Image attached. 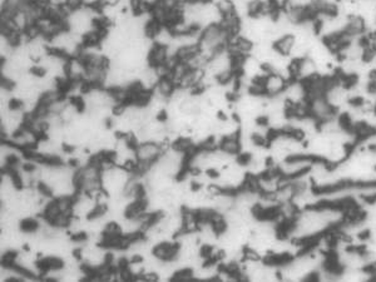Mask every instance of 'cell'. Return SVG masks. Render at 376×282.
<instances>
[{
  "instance_id": "cell-1",
  "label": "cell",
  "mask_w": 376,
  "mask_h": 282,
  "mask_svg": "<svg viewBox=\"0 0 376 282\" xmlns=\"http://www.w3.org/2000/svg\"><path fill=\"white\" fill-rule=\"evenodd\" d=\"M163 153L161 144L154 143V142H143L139 143V146L136 149V157L139 162L147 163V165H153L157 162L159 157Z\"/></svg>"
},
{
  "instance_id": "cell-2",
  "label": "cell",
  "mask_w": 376,
  "mask_h": 282,
  "mask_svg": "<svg viewBox=\"0 0 376 282\" xmlns=\"http://www.w3.org/2000/svg\"><path fill=\"white\" fill-rule=\"evenodd\" d=\"M178 251H180V244L178 242H171L165 239V241L154 245L153 250H152V255L161 261H173L177 258Z\"/></svg>"
},
{
  "instance_id": "cell-3",
  "label": "cell",
  "mask_w": 376,
  "mask_h": 282,
  "mask_svg": "<svg viewBox=\"0 0 376 282\" xmlns=\"http://www.w3.org/2000/svg\"><path fill=\"white\" fill-rule=\"evenodd\" d=\"M288 80L283 75L278 74V73H272L266 77V82H265V89H266L267 97H277L283 94L286 87H287Z\"/></svg>"
},
{
  "instance_id": "cell-4",
  "label": "cell",
  "mask_w": 376,
  "mask_h": 282,
  "mask_svg": "<svg viewBox=\"0 0 376 282\" xmlns=\"http://www.w3.org/2000/svg\"><path fill=\"white\" fill-rule=\"evenodd\" d=\"M343 31L351 39H357L367 33V26L365 24V20L360 15H354V17L349 18L348 24Z\"/></svg>"
},
{
  "instance_id": "cell-5",
  "label": "cell",
  "mask_w": 376,
  "mask_h": 282,
  "mask_svg": "<svg viewBox=\"0 0 376 282\" xmlns=\"http://www.w3.org/2000/svg\"><path fill=\"white\" fill-rule=\"evenodd\" d=\"M168 58V48L167 47L158 46V44H153V47L149 51L148 55H147V64L151 65L153 68H158L161 65H164L167 63Z\"/></svg>"
},
{
  "instance_id": "cell-6",
  "label": "cell",
  "mask_w": 376,
  "mask_h": 282,
  "mask_svg": "<svg viewBox=\"0 0 376 282\" xmlns=\"http://www.w3.org/2000/svg\"><path fill=\"white\" fill-rule=\"evenodd\" d=\"M218 149L236 157L241 152V132L240 133L233 134V136L222 137L220 142V148Z\"/></svg>"
},
{
  "instance_id": "cell-7",
  "label": "cell",
  "mask_w": 376,
  "mask_h": 282,
  "mask_svg": "<svg viewBox=\"0 0 376 282\" xmlns=\"http://www.w3.org/2000/svg\"><path fill=\"white\" fill-rule=\"evenodd\" d=\"M295 43H296L295 35H294V34H286V35L281 36L280 39L273 42V49H275L276 52L281 53V54L290 57L291 52H293L294 47H295Z\"/></svg>"
},
{
  "instance_id": "cell-8",
  "label": "cell",
  "mask_w": 376,
  "mask_h": 282,
  "mask_svg": "<svg viewBox=\"0 0 376 282\" xmlns=\"http://www.w3.org/2000/svg\"><path fill=\"white\" fill-rule=\"evenodd\" d=\"M177 89V86L173 82V79L171 75H165V77H161L159 78L158 83H157L156 88L153 89L156 93L161 94V96L164 97V98L170 99L171 96L175 93V91Z\"/></svg>"
},
{
  "instance_id": "cell-9",
  "label": "cell",
  "mask_w": 376,
  "mask_h": 282,
  "mask_svg": "<svg viewBox=\"0 0 376 282\" xmlns=\"http://www.w3.org/2000/svg\"><path fill=\"white\" fill-rule=\"evenodd\" d=\"M173 38H175V34H173V31L171 30V29L163 26L161 30H159V33L156 35V38L153 39V43L158 44V46L168 47L171 43H172Z\"/></svg>"
},
{
  "instance_id": "cell-10",
  "label": "cell",
  "mask_w": 376,
  "mask_h": 282,
  "mask_svg": "<svg viewBox=\"0 0 376 282\" xmlns=\"http://www.w3.org/2000/svg\"><path fill=\"white\" fill-rule=\"evenodd\" d=\"M19 228L24 232V233H35V232H38L39 228H40V223H39V221L36 220V218H33L29 216V217L22 218V220H20Z\"/></svg>"
},
{
  "instance_id": "cell-11",
  "label": "cell",
  "mask_w": 376,
  "mask_h": 282,
  "mask_svg": "<svg viewBox=\"0 0 376 282\" xmlns=\"http://www.w3.org/2000/svg\"><path fill=\"white\" fill-rule=\"evenodd\" d=\"M162 28L163 24L161 22H158V20L154 19V18H151V19L148 20V23L144 25V36L151 39V41H153Z\"/></svg>"
},
{
  "instance_id": "cell-12",
  "label": "cell",
  "mask_w": 376,
  "mask_h": 282,
  "mask_svg": "<svg viewBox=\"0 0 376 282\" xmlns=\"http://www.w3.org/2000/svg\"><path fill=\"white\" fill-rule=\"evenodd\" d=\"M194 270L192 267L178 268L173 275V281H192L194 280Z\"/></svg>"
},
{
  "instance_id": "cell-13",
  "label": "cell",
  "mask_w": 376,
  "mask_h": 282,
  "mask_svg": "<svg viewBox=\"0 0 376 282\" xmlns=\"http://www.w3.org/2000/svg\"><path fill=\"white\" fill-rule=\"evenodd\" d=\"M216 5H217L218 10H220L221 14L223 15V18L228 17V15L237 14V13H236V7L233 0H221V2H218Z\"/></svg>"
},
{
  "instance_id": "cell-14",
  "label": "cell",
  "mask_w": 376,
  "mask_h": 282,
  "mask_svg": "<svg viewBox=\"0 0 376 282\" xmlns=\"http://www.w3.org/2000/svg\"><path fill=\"white\" fill-rule=\"evenodd\" d=\"M84 5H86L84 0H67V7L69 8L72 12H75V10L81 9Z\"/></svg>"
},
{
  "instance_id": "cell-15",
  "label": "cell",
  "mask_w": 376,
  "mask_h": 282,
  "mask_svg": "<svg viewBox=\"0 0 376 282\" xmlns=\"http://www.w3.org/2000/svg\"><path fill=\"white\" fill-rule=\"evenodd\" d=\"M48 4L53 5V7H63L67 4V0H48Z\"/></svg>"
}]
</instances>
